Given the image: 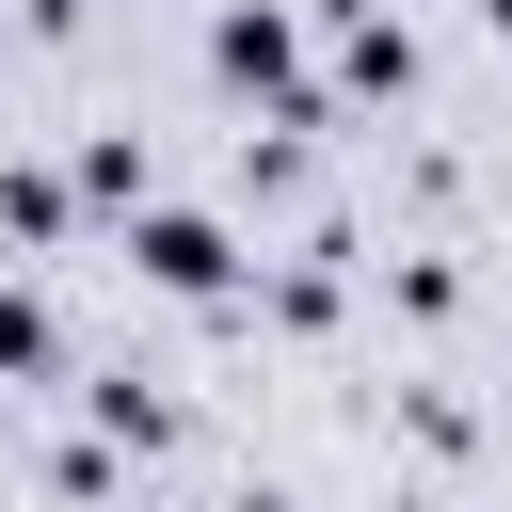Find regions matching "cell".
Segmentation results:
<instances>
[{
    "instance_id": "3957f363",
    "label": "cell",
    "mask_w": 512,
    "mask_h": 512,
    "mask_svg": "<svg viewBox=\"0 0 512 512\" xmlns=\"http://www.w3.org/2000/svg\"><path fill=\"white\" fill-rule=\"evenodd\" d=\"M64 192H80V208H128V224H144V208H160V144H144V128H80Z\"/></svg>"
},
{
    "instance_id": "277c9868",
    "label": "cell",
    "mask_w": 512,
    "mask_h": 512,
    "mask_svg": "<svg viewBox=\"0 0 512 512\" xmlns=\"http://www.w3.org/2000/svg\"><path fill=\"white\" fill-rule=\"evenodd\" d=\"M80 432H96V448H176V400H160L144 368H96V384H80Z\"/></svg>"
},
{
    "instance_id": "9c48e42d",
    "label": "cell",
    "mask_w": 512,
    "mask_h": 512,
    "mask_svg": "<svg viewBox=\"0 0 512 512\" xmlns=\"http://www.w3.org/2000/svg\"><path fill=\"white\" fill-rule=\"evenodd\" d=\"M0 48H16V16H0Z\"/></svg>"
},
{
    "instance_id": "52a82bcc",
    "label": "cell",
    "mask_w": 512,
    "mask_h": 512,
    "mask_svg": "<svg viewBox=\"0 0 512 512\" xmlns=\"http://www.w3.org/2000/svg\"><path fill=\"white\" fill-rule=\"evenodd\" d=\"M224 512H288V496H224Z\"/></svg>"
},
{
    "instance_id": "8992f818",
    "label": "cell",
    "mask_w": 512,
    "mask_h": 512,
    "mask_svg": "<svg viewBox=\"0 0 512 512\" xmlns=\"http://www.w3.org/2000/svg\"><path fill=\"white\" fill-rule=\"evenodd\" d=\"M64 224H80V192L48 160H0V240H64Z\"/></svg>"
},
{
    "instance_id": "6da1fadb",
    "label": "cell",
    "mask_w": 512,
    "mask_h": 512,
    "mask_svg": "<svg viewBox=\"0 0 512 512\" xmlns=\"http://www.w3.org/2000/svg\"><path fill=\"white\" fill-rule=\"evenodd\" d=\"M208 80H224V96H272V128H304V144L336 128V96L304 80V16H288V0H224V16H208Z\"/></svg>"
},
{
    "instance_id": "5b68a950",
    "label": "cell",
    "mask_w": 512,
    "mask_h": 512,
    "mask_svg": "<svg viewBox=\"0 0 512 512\" xmlns=\"http://www.w3.org/2000/svg\"><path fill=\"white\" fill-rule=\"evenodd\" d=\"M48 368H64V320H48V288L0 272V384H48Z\"/></svg>"
},
{
    "instance_id": "ba28073f",
    "label": "cell",
    "mask_w": 512,
    "mask_h": 512,
    "mask_svg": "<svg viewBox=\"0 0 512 512\" xmlns=\"http://www.w3.org/2000/svg\"><path fill=\"white\" fill-rule=\"evenodd\" d=\"M480 16H496V32H512V0H480Z\"/></svg>"
},
{
    "instance_id": "7a4b0ae2",
    "label": "cell",
    "mask_w": 512,
    "mask_h": 512,
    "mask_svg": "<svg viewBox=\"0 0 512 512\" xmlns=\"http://www.w3.org/2000/svg\"><path fill=\"white\" fill-rule=\"evenodd\" d=\"M128 272L176 288V304H224V288H240V224H224V208H144V224H128Z\"/></svg>"
}]
</instances>
